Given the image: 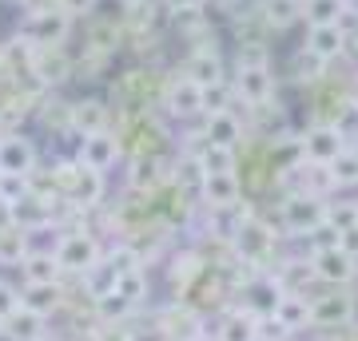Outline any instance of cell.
<instances>
[{"instance_id": "obj_1", "label": "cell", "mask_w": 358, "mask_h": 341, "mask_svg": "<svg viewBox=\"0 0 358 341\" xmlns=\"http://www.w3.org/2000/svg\"><path fill=\"white\" fill-rule=\"evenodd\" d=\"M227 242H231V250H235V258H239L243 266H255V270L267 266L271 254H275V230L255 215L235 218V230L227 234Z\"/></svg>"}, {"instance_id": "obj_2", "label": "cell", "mask_w": 358, "mask_h": 341, "mask_svg": "<svg viewBox=\"0 0 358 341\" xmlns=\"http://www.w3.org/2000/svg\"><path fill=\"white\" fill-rule=\"evenodd\" d=\"M231 84H235V96L259 112V107H267L271 96H275V68L267 63L263 52H243Z\"/></svg>"}, {"instance_id": "obj_3", "label": "cell", "mask_w": 358, "mask_h": 341, "mask_svg": "<svg viewBox=\"0 0 358 341\" xmlns=\"http://www.w3.org/2000/svg\"><path fill=\"white\" fill-rule=\"evenodd\" d=\"M279 218H282V230L291 238H307L315 227L327 222V199H315L307 190H291L279 206Z\"/></svg>"}, {"instance_id": "obj_4", "label": "cell", "mask_w": 358, "mask_h": 341, "mask_svg": "<svg viewBox=\"0 0 358 341\" xmlns=\"http://www.w3.org/2000/svg\"><path fill=\"white\" fill-rule=\"evenodd\" d=\"M56 262H60V270L64 274H76V278H84L92 266L100 262V242L92 238L88 230H72V234H64V238L56 242Z\"/></svg>"}, {"instance_id": "obj_5", "label": "cell", "mask_w": 358, "mask_h": 341, "mask_svg": "<svg viewBox=\"0 0 358 341\" xmlns=\"http://www.w3.org/2000/svg\"><path fill=\"white\" fill-rule=\"evenodd\" d=\"M68 32H72V16L60 13V8H40V13H28L24 40L32 44V48H64Z\"/></svg>"}, {"instance_id": "obj_6", "label": "cell", "mask_w": 358, "mask_h": 341, "mask_svg": "<svg viewBox=\"0 0 358 341\" xmlns=\"http://www.w3.org/2000/svg\"><path fill=\"white\" fill-rule=\"evenodd\" d=\"M299 147H303V159H307V163L327 167L331 159H338V151L350 147V143H346V135L331 123V119H319V123H310L307 131L299 135Z\"/></svg>"}, {"instance_id": "obj_7", "label": "cell", "mask_w": 358, "mask_h": 341, "mask_svg": "<svg viewBox=\"0 0 358 341\" xmlns=\"http://www.w3.org/2000/svg\"><path fill=\"white\" fill-rule=\"evenodd\" d=\"M307 258H310V270H315V282H319V286H331V290H346L358 274V262L350 254H343L338 246L315 250V254H307Z\"/></svg>"}, {"instance_id": "obj_8", "label": "cell", "mask_w": 358, "mask_h": 341, "mask_svg": "<svg viewBox=\"0 0 358 341\" xmlns=\"http://www.w3.org/2000/svg\"><path fill=\"white\" fill-rule=\"evenodd\" d=\"M164 107L171 119L187 123V119H199L203 115V88L187 76H176L164 84Z\"/></svg>"}, {"instance_id": "obj_9", "label": "cell", "mask_w": 358, "mask_h": 341, "mask_svg": "<svg viewBox=\"0 0 358 341\" xmlns=\"http://www.w3.org/2000/svg\"><path fill=\"white\" fill-rule=\"evenodd\" d=\"M124 155V139L115 135V131H92V135H84L80 139V163L88 167V171H112L115 159Z\"/></svg>"}, {"instance_id": "obj_10", "label": "cell", "mask_w": 358, "mask_h": 341, "mask_svg": "<svg viewBox=\"0 0 358 341\" xmlns=\"http://www.w3.org/2000/svg\"><path fill=\"white\" fill-rule=\"evenodd\" d=\"M350 321H355V298H350V294L331 290V294L310 298V326L338 329V326H350Z\"/></svg>"}, {"instance_id": "obj_11", "label": "cell", "mask_w": 358, "mask_h": 341, "mask_svg": "<svg viewBox=\"0 0 358 341\" xmlns=\"http://www.w3.org/2000/svg\"><path fill=\"white\" fill-rule=\"evenodd\" d=\"M282 298V286L275 274H263V270H255V274H247L243 282V310L255 317H271L275 314V305H279Z\"/></svg>"}, {"instance_id": "obj_12", "label": "cell", "mask_w": 358, "mask_h": 341, "mask_svg": "<svg viewBox=\"0 0 358 341\" xmlns=\"http://www.w3.org/2000/svg\"><path fill=\"white\" fill-rule=\"evenodd\" d=\"M199 199L211 215H235L243 202V183H239V175H207Z\"/></svg>"}, {"instance_id": "obj_13", "label": "cell", "mask_w": 358, "mask_h": 341, "mask_svg": "<svg viewBox=\"0 0 358 341\" xmlns=\"http://www.w3.org/2000/svg\"><path fill=\"white\" fill-rule=\"evenodd\" d=\"M303 48L310 56H319L322 63H334L346 56V28L343 24H307V40Z\"/></svg>"}, {"instance_id": "obj_14", "label": "cell", "mask_w": 358, "mask_h": 341, "mask_svg": "<svg viewBox=\"0 0 358 341\" xmlns=\"http://www.w3.org/2000/svg\"><path fill=\"white\" fill-rule=\"evenodd\" d=\"M36 171V147L24 135H4L0 139V175H20L28 179Z\"/></svg>"}, {"instance_id": "obj_15", "label": "cell", "mask_w": 358, "mask_h": 341, "mask_svg": "<svg viewBox=\"0 0 358 341\" xmlns=\"http://www.w3.org/2000/svg\"><path fill=\"white\" fill-rule=\"evenodd\" d=\"M203 143L239 147V143H243V119H239L235 112H211V115H203Z\"/></svg>"}, {"instance_id": "obj_16", "label": "cell", "mask_w": 358, "mask_h": 341, "mask_svg": "<svg viewBox=\"0 0 358 341\" xmlns=\"http://www.w3.org/2000/svg\"><path fill=\"white\" fill-rule=\"evenodd\" d=\"M183 76L195 79L199 88H207V84L223 79V60H219V52L211 48V44H199V48H192V56L183 60Z\"/></svg>"}, {"instance_id": "obj_17", "label": "cell", "mask_w": 358, "mask_h": 341, "mask_svg": "<svg viewBox=\"0 0 358 341\" xmlns=\"http://www.w3.org/2000/svg\"><path fill=\"white\" fill-rule=\"evenodd\" d=\"M275 321H279L287 333H299V329H307L310 326V294H291V290H282L279 305H275Z\"/></svg>"}, {"instance_id": "obj_18", "label": "cell", "mask_w": 358, "mask_h": 341, "mask_svg": "<svg viewBox=\"0 0 358 341\" xmlns=\"http://www.w3.org/2000/svg\"><path fill=\"white\" fill-rule=\"evenodd\" d=\"M32 76L40 84H64L72 76V60L64 56V48H36V56H32Z\"/></svg>"}, {"instance_id": "obj_19", "label": "cell", "mask_w": 358, "mask_h": 341, "mask_svg": "<svg viewBox=\"0 0 358 341\" xmlns=\"http://www.w3.org/2000/svg\"><path fill=\"white\" fill-rule=\"evenodd\" d=\"M20 270H24L28 286H52V282L64 274L60 262H56V254H48V250H28L24 262H20Z\"/></svg>"}, {"instance_id": "obj_20", "label": "cell", "mask_w": 358, "mask_h": 341, "mask_svg": "<svg viewBox=\"0 0 358 341\" xmlns=\"http://www.w3.org/2000/svg\"><path fill=\"white\" fill-rule=\"evenodd\" d=\"M259 20L271 28V32H282L303 20V0H263L259 4Z\"/></svg>"}, {"instance_id": "obj_21", "label": "cell", "mask_w": 358, "mask_h": 341, "mask_svg": "<svg viewBox=\"0 0 358 341\" xmlns=\"http://www.w3.org/2000/svg\"><path fill=\"white\" fill-rule=\"evenodd\" d=\"M28 238H32V234H28L20 222L4 218V222H0V262H4V266H20V262H24Z\"/></svg>"}, {"instance_id": "obj_22", "label": "cell", "mask_w": 358, "mask_h": 341, "mask_svg": "<svg viewBox=\"0 0 358 341\" xmlns=\"http://www.w3.org/2000/svg\"><path fill=\"white\" fill-rule=\"evenodd\" d=\"M4 326V338L8 341H44V317L32 314L28 305H20L13 317H4L0 321Z\"/></svg>"}, {"instance_id": "obj_23", "label": "cell", "mask_w": 358, "mask_h": 341, "mask_svg": "<svg viewBox=\"0 0 358 341\" xmlns=\"http://www.w3.org/2000/svg\"><path fill=\"white\" fill-rule=\"evenodd\" d=\"M215 338L219 341H259V317L247 314L243 305H239V310H231V314L219 321Z\"/></svg>"}, {"instance_id": "obj_24", "label": "cell", "mask_w": 358, "mask_h": 341, "mask_svg": "<svg viewBox=\"0 0 358 341\" xmlns=\"http://www.w3.org/2000/svg\"><path fill=\"white\" fill-rule=\"evenodd\" d=\"M108 119H112V112H108L100 100H80V103H72V131H80V135L108 131Z\"/></svg>"}, {"instance_id": "obj_25", "label": "cell", "mask_w": 358, "mask_h": 341, "mask_svg": "<svg viewBox=\"0 0 358 341\" xmlns=\"http://www.w3.org/2000/svg\"><path fill=\"white\" fill-rule=\"evenodd\" d=\"M199 163L207 175H239V147H219V143H203L199 147Z\"/></svg>"}, {"instance_id": "obj_26", "label": "cell", "mask_w": 358, "mask_h": 341, "mask_svg": "<svg viewBox=\"0 0 358 341\" xmlns=\"http://www.w3.org/2000/svg\"><path fill=\"white\" fill-rule=\"evenodd\" d=\"M68 199L76 202L80 211H92V206H100V199H103V175H100V171H88V167L80 163L76 187H72V195H68Z\"/></svg>"}, {"instance_id": "obj_27", "label": "cell", "mask_w": 358, "mask_h": 341, "mask_svg": "<svg viewBox=\"0 0 358 341\" xmlns=\"http://www.w3.org/2000/svg\"><path fill=\"white\" fill-rule=\"evenodd\" d=\"M275 278H279L282 290H291V294H307V282H315L310 258H287V262H279V266H275Z\"/></svg>"}, {"instance_id": "obj_28", "label": "cell", "mask_w": 358, "mask_h": 341, "mask_svg": "<svg viewBox=\"0 0 358 341\" xmlns=\"http://www.w3.org/2000/svg\"><path fill=\"white\" fill-rule=\"evenodd\" d=\"M331 179H334V187L338 190H350L358 187V147L350 143V147H343L338 151V159H331Z\"/></svg>"}, {"instance_id": "obj_29", "label": "cell", "mask_w": 358, "mask_h": 341, "mask_svg": "<svg viewBox=\"0 0 358 341\" xmlns=\"http://www.w3.org/2000/svg\"><path fill=\"white\" fill-rule=\"evenodd\" d=\"M207 183V171L203 163H199V155H183L176 163V187L183 190V195H199Z\"/></svg>"}, {"instance_id": "obj_30", "label": "cell", "mask_w": 358, "mask_h": 341, "mask_svg": "<svg viewBox=\"0 0 358 341\" xmlns=\"http://www.w3.org/2000/svg\"><path fill=\"white\" fill-rule=\"evenodd\" d=\"M346 4L343 0H303V20L307 24H343Z\"/></svg>"}, {"instance_id": "obj_31", "label": "cell", "mask_w": 358, "mask_h": 341, "mask_svg": "<svg viewBox=\"0 0 358 341\" xmlns=\"http://www.w3.org/2000/svg\"><path fill=\"white\" fill-rule=\"evenodd\" d=\"M235 100H239V96H235V84H231L227 76L215 79V84H207V88H203V115H211V112H235V107H231Z\"/></svg>"}, {"instance_id": "obj_32", "label": "cell", "mask_w": 358, "mask_h": 341, "mask_svg": "<svg viewBox=\"0 0 358 341\" xmlns=\"http://www.w3.org/2000/svg\"><path fill=\"white\" fill-rule=\"evenodd\" d=\"M20 302L32 310V314H40V317H48L56 305H60V286L52 282V286H28L24 294H20Z\"/></svg>"}, {"instance_id": "obj_33", "label": "cell", "mask_w": 358, "mask_h": 341, "mask_svg": "<svg viewBox=\"0 0 358 341\" xmlns=\"http://www.w3.org/2000/svg\"><path fill=\"white\" fill-rule=\"evenodd\" d=\"M120 40H124V32H120V24H115V20H100V24L88 28V44L100 52V56L115 52V48H120Z\"/></svg>"}, {"instance_id": "obj_34", "label": "cell", "mask_w": 358, "mask_h": 341, "mask_svg": "<svg viewBox=\"0 0 358 341\" xmlns=\"http://www.w3.org/2000/svg\"><path fill=\"white\" fill-rule=\"evenodd\" d=\"M96 314L103 317V321H124V317L136 314V305L124 298V294H103V298H96Z\"/></svg>"}, {"instance_id": "obj_35", "label": "cell", "mask_w": 358, "mask_h": 341, "mask_svg": "<svg viewBox=\"0 0 358 341\" xmlns=\"http://www.w3.org/2000/svg\"><path fill=\"white\" fill-rule=\"evenodd\" d=\"M115 294H124L131 305H140L143 302V294H148V270H128V274H120L115 278Z\"/></svg>"}, {"instance_id": "obj_36", "label": "cell", "mask_w": 358, "mask_h": 341, "mask_svg": "<svg viewBox=\"0 0 358 341\" xmlns=\"http://www.w3.org/2000/svg\"><path fill=\"white\" fill-rule=\"evenodd\" d=\"M103 262L112 266V270H115V278H120V274H128V270H140V266H143V254L136 250V246H128V242H120L115 250L103 254Z\"/></svg>"}, {"instance_id": "obj_37", "label": "cell", "mask_w": 358, "mask_h": 341, "mask_svg": "<svg viewBox=\"0 0 358 341\" xmlns=\"http://www.w3.org/2000/svg\"><path fill=\"white\" fill-rule=\"evenodd\" d=\"M327 222H331L338 234L350 227H358V202H331L327 199Z\"/></svg>"}, {"instance_id": "obj_38", "label": "cell", "mask_w": 358, "mask_h": 341, "mask_svg": "<svg viewBox=\"0 0 358 341\" xmlns=\"http://www.w3.org/2000/svg\"><path fill=\"white\" fill-rule=\"evenodd\" d=\"M331 123L346 135V143H358V100H346L343 107H338V115H334Z\"/></svg>"}, {"instance_id": "obj_39", "label": "cell", "mask_w": 358, "mask_h": 341, "mask_svg": "<svg viewBox=\"0 0 358 341\" xmlns=\"http://www.w3.org/2000/svg\"><path fill=\"white\" fill-rule=\"evenodd\" d=\"M294 63H299V79H303V84H315V79H319L322 72H327V63H322L319 56H310L307 48H299Z\"/></svg>"}, {"instance_id": "obj_40", "label": "cell", "mask_w": 358, "mask_h": 341, "mask_svg": "<svg viewBox=\"0 0 358 341\" xmlns=\"http://www.w3.org/2000/svg\"><path fill=\"white\" fill-rule=\"evenodd\" d=\"M20 290H16L13 282H0V321H4V317H13L16 310H20Z\"/></svg>"}, {"instance_id": "obj_41", "label": "cell", "mask_w": 358, "mask_h": 341, "mask_svg": "<svg viewBox=\"0 0 358 341\" xmlns=\"http://www.w3.org/2000/svg\"><path fill=\"white\" fill-rule=\"evenodd\" d=\"M56 8H60V13H68L72 20H76V16H88L92 8H96V0H56Z\"/></svg>"}, {"instance_id": "obj_42", "label": "cell", "mask_w": 358, "mask_h": 341, "mask_svg": "<svg viewBox=\"0 0 358 341\" xmlns=\"http://www.w3.org/2000/svg\"><path fill=\"white\" fill-rule=\"evenodd\" d=\"M164 4H167V13L183 16V13H203L207 0H164Z\"/></svg>"}, {"instance_id": "obj_43", "label": "cell", "mask_w": 358, "mask_h": 341, "mask_svg": "<svg viewBox=\"0 0 358 341\" xmlns=\"http://www.w3.org/2000/svg\"><path fill=\"white\" fill-rule=\"evenodd\" d=\"M338 250L350 254V258L358 262V227H350V230H343V234H338Z\"/></svg>"}, {"instance_id": "obj_44", "label": "cell", "mask_w": 358, "mask_h": 341, "mask_svg": "<svg viewBox=\"0 0 358 341\" xmlns=\"http://www.w3.org/2000/svg\"><path fill=\"white\" fill-rule=\"evenodd\" d=\"M28 13H40V8H52V0H20Z\"/></svg>"}, {"instance_id": "obj_45", "label": "cell", "mask_w": 358, "mask_h": 341, "mask_svg": "<svg viewBox=\"0 0 358 341\" xmlns=\"http://www.w3.org/2000/svg\"><path fill=\"white\" fill-rule=\"evenodd\" d=\"M124 4H128V8H136V4H143V0H124Z\"/></svg>"}, {"instance_id": "obj_46", "label": "cell", "mask_w": 358, "mask_h": 341, "mask_svg": "<svg viewBox=\"0 0 358 341\" xmlns=\"http://www.w3.org/2000/svg\"><path fill=\"white\" fill-rule=\"evenodd\" d=\"M215 4H239V0H215Z\"/></svg>"}, {"instance_id": "obj_47", "label": "cell", "mask_w": 358, "mask_h": 341, "mask_svg": "<svg viewBox=\"0 0 358 341\" xmlns=\"http://www.w3.org/2000/svg\"><path fill=\"white\" fill-rule=\"evenodd\" d=\"M0 68H4V48H0Z\"/></svg>"}, {"instance_id": "obj_48", "label": "cell", "mask_w": 358, "mask_h": 341, "mask_svg": "<svg viewBox=\"0 0 358 341\" xmlns=\"http://www.w3.org/2000/svg\"><path fill=\"white\" fill-rule=\"evenodd\" d=\"M282 341H294V338H282Z\"/></svg>"}, {"instance_id": "obj_49", "label": "cell", "mask_w": 358, "mask_h": 341, "mask_svg": "<svg viewBox=\"0 0 358 341\" xmlns=\"http://www.w3.org/2000/svg\"><path fill=\"white\" fill-rule=\"evenodd\" d=\"M44 341H48V338H44Z\"/></svg>"}, {"instance_id": "obj_50", "label": "cell", "mask_w": 358, "mask_h": 341, "mask_svg": "<svg viewBox=\"0 0 358 341\" xmlns=\"http://www.w3.org/2000/svg\"><path fill=\"white\" fill-rule=\"evenodd\" d=\"M355 202H358V199H355Z\"/></svg>"}]
</instances>
